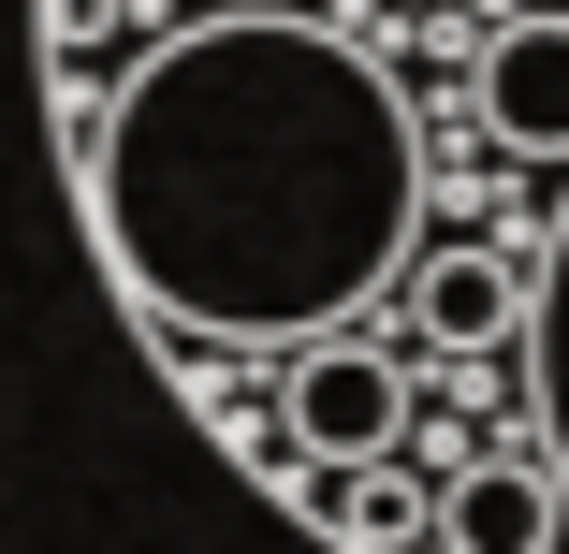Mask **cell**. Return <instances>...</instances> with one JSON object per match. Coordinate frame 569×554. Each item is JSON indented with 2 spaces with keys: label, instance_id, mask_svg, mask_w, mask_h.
Returning a JSON list of instances; mask_svg holds the SVG:
<instances>
[{
  "label": "cell",
  "instance_id": "1",
  "mask_svg": "<svg viewBox=\"0 0 569 554\" xmlns=\"http://www.w3.org/2000/svg\"><path fill=\"white\" fill-rule=\"evenodd\" d=\"M59 147L161 351L380 321L438 234L423 102L366 30L278 0H204V30L147 44L132 73H59Z\"/></svg>",
  "mask_w": 569,
  "mask_h": 554
},
{
  "label": "cell",
  "instance_id": "2",
  "mask_svg": "<svg viewBox=\"0 0 569 554\" xmlns=\"http://www.w3.org/2000/svg\"><path fill=\"white\" fill-rule=\"evenodd\" d=\"M423 554H569V496L540 453H468L438 467V540Z\"/></svg>",
  "mask_w": 569,
  "mask_h": 554
},
{
  "label": "cell",
  "instance_id": "3",
  "mask_svg": "<svg viewBox=\"0 0 569 554\" xmlns=\"http://www.w3.org/2000/svg\"><path fill=\"white\" fill-rule=\"evenodd\" d=\"M511 263H526L511 321H540V394H526V423H497V453H540L569 496V219H540V249H511Z\"/></svg>",
  "mask_w": 569,
  "mask_h": 554
},
{
  "label": "cell",
  "instance_id": "4",
  "mask_svg": "<svg viewBox=\"0 0 569 554\" xmlns=\"http://www.w3.org/2000/svg\"><path fill=\"white\" fill-rule=\"evenodd\" d=\"M438 16H452V0H438ZM468 16H511V0H468ZM555 16H569V0H555Z\"/></svg>",
  "mask_w": 569,
  "mask_h": 554
}]
</instances>
